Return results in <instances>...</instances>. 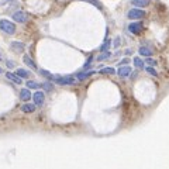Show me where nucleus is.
<instances>
[{
	"label": "nucleus",
	"instance_id": "f257e3e1",
	"mask_svg": "<svg viewBox=\"0 0 169 169\" xmlns=\"http://www.w3.org/2000/svg\"><path fill=\"white\" fill-rule=\"evenodd\" d=\"M0 30L6 34H9V35H13L14 32H16V26H14V23H11L10 20H0Z\"/></svg>",
	"mask_w": 169,
	"mask_h": 169
},
{
	"label": "nucleus",
	"instance_id": "f03ea898",
	"mask_svg": "<svg viewBox=\"0 0 169 169\" xmlns=\"http://www.w3.org/2000/svg\"><path fill=\"white\" fill-rule=\"evenodd\" d=\"M52 80H55L58 84H73L76 83V79L73 76H55L54 75Z\"/></svg>",
	"mask_w": 169,
	"mask_h": 169
},
{
	"label": "nucleus",
	"instance_id": "7ed1b4c3",
	"mask_svg": "<svg viewBox=\"0 0 169 169\" xmlns=\"http://www.w3.org/2000/svg\"><path fill=\"white\" fill-rule=\"evenodd\" d=\"M144 16H145V11L141 10L140 7H135V9L130 10L128 11V14H127V17L131 18V20H140V18H143Z\"/></svg>",
	"mask_w": 169,
	"mask_h": 169
},
{
	"label": "nucleus",
	"instance_id": "20e7f679",
	"mask_svg": "<svg viewBox=\"0 0 169 169\" xmlns=\"http://www.w3.org/2000/svg\"><path fill=\"white\" fill-rule=\"evenodd\" d=\"M11 18L16 21V23H20V24H24L27 20H28V16H27L24 11H14L13 14H11Z\"/></svg>",
	"mask_w": 169,
	"mask_h": 169
},
{
	"label": "nucleus",
	"instance_id": "39448f33",
	"mask_svg": "<svg viewBox=\"0 0 169 169\" xmlns=\"http://www.w3.org/2000/svg\"><path fill=\"white\" fill-rule=\"evenodd\" d=\"M31 97H32V100H34V104L35 106H42L44 104V101H45V95H44V92H41V90H37Z\"/></svg>",
	"mask_w": 169,
	"mask_h": 169
},
{
	"label": "nucleus",
	"instance_id": "423d86ee",
	"mask_svg": "<svg viewBox=\"0 0 169 169\" xmlns=\"http://www.w3.org/2000/svg\"><path fill=\"white\" fill-rule=\"evenodd\" d=\"M143 23H140V21H135V23H131L130 26H128V30L131 34H140V32L143 31Z\"/></svg>",
	"mask_w": 169,
	"mask_h": 169
},
{
	"label": "nucleus",
	"instance_id": "0eeeda50",
	"mask_svg": "<svg viewBox=\"0 0 169 169\" xmlns=\"http://www.w3.org/2000/svg\"><path fill=\"white\" fill-rule=\"evenodd\" d=\"M117 73H118L120 78H127L128 75L131 73V68H130V66H127V65H124V66L121 65V66L118 68V71H117Z\"/></svg>",
	"mask_w": 169,
	"mask_h": 169
},
{
	"label": "nucleus",
	"instance_id": "6e6552de",
	"mask_svg": "<svg viewBox=\"0 0 169 169\" xmlns=\"http://www.w3.org/2000/svg\"><path fill=\"white\" fill-rule=\"evenodd\" d=\"M6 78L9 80H11V82H14V83H17V84H21L23 83V79H21L20 76L17 73H11V72H7L6 73Z\"/></svg>",
	"mask_w": 169,
	"mask_h": 169
},
{
	"label": "nucleus",
	"instance_id": "1a4fd4ad",
	"mask_svg": "<svg viewBox=\"0 0 169 169\" xmlns=\"http://www.w3.org/2000/svg\"><path fill=\"white\" fill-rule=\"evenodd\" d=\"M31 92H30V89L28 87H26V89H21L20 90V99L23 101H28L30 99H31Z\"/></svg>",
	"mask_w": 169,
	"mask_h": 169
},
{
	"label": "nucleus",
	"instance_id": "9d476101",
	"mask_svg": "<svg viewBox=\"0 0 169 169\" xmlns=\"http://www.w3.org/2000/svg\"><path fill=\"white\" fill-rule=\"evenodd\" d=\"M10 47L13 51H16V52H23L24 51V48H26V45L23 44V42H18V41H13L10 44Z\"/></svg>",
	"mask_w": 169,
	"mask_h": 169
},
{
	"label": "nucleus",
	"instance_id": "9b49d317",
	"mask_svg": "<svg viewBox=\"0 0 169 169\" xmlns=\"http://www.w3.org/2000/svg\"><path fill=\"white\" fill-rule=\"evenodd\" d=\"M21 111H23V113H27V114H30V113H34V111H35V104L24 103V104L21 106Z\"/></svg>",
	"mask_w": 169,
	"mask_h": 169
},
{
	"label": "nucleus",
	"instance_id": "f8f14e48",
	"mask_svg": "<svg viewBox=\"0 0 169 169\" xmlns=\"http://www.w3.org/2000/svg\"><path fill=\"white\" fill-rule=\"evenodd\" d=\"M23 61H24V63H26L28 68L34 69V71H37V69H38V68H37V65H35V62H34V61H32V59L30 58L28 55H24V57H23Z\"/></svg>",
	"mask_w": 169,
	"mask_h": 169
},
{
	"label": "nucleus",
	"instance_id": "ddd939ff",
	"mask_svg": "<svg viewBox=\"0 0 169 169\" xmlns=\"http://www.w3.org/2000/svg\"><path fill=\"white\" fill-rule=\"evenodd\" d=\"M140 54L143 55V57H152V51L149 49L148 47H145V45H143V47H140Z\"/></svg>",
	"mask_w": 169,
	"mask_h": 169
},
{
	"label": "nucleus",
	"instance_id": "4468645a",
	"mask_svg": "<svg viewBox=\"0 0 169 169\" xmlns=\"http://www.w3.org/2000/svg\"><path fill=\"white\" fill-rule=\"evenodd\" d=\"M93 73H95L93 71H89V72H80V73L76 75V79H78V80H84L86 78H89V76H92Z\"/></svg>",
	"mask_w": 169,
	"mask_h": 169
},
{
	"label": "nucleus",
	"instance_id": "2eb2a0df",
	"mask_svg": "<svg viewBox=\"0 0 169 169\" xmlns=\"http://www.w3.org/2000/svg\"><path fill=\"white\" fill-rule=\"evenodd\" d=\"M149 3V0H131V4L135 7H145Z\"/></svg>",
	"mask_w": 169,
	"mask_h": 169
},
{
	"label": "nucleus",
	"instance_id": "dca6fc26",
	"mask_svg": "<svg viewBox=\"0 0 169 169\" xmlns=\"http://www.w3.org/2000/svg\"><path fill=\"white\" fill-rule=\"evenodd\" d=\"M18 76H20L21 79H26V78H30V72L27 71V69H17L16 72Z\"/></svg>",
	"mask_w": 169,
	"mask_h": 169
},
{
	"label": "nucleus",
	"instance_id": "f3484780",
	"mask_svg": "<svg viewBox=\"0 0 169 169\" xmlns=\"http://www.w3.org/2000/svg\"><path fill=\"white\" fill-rule=\"evenodd\" d=\"M132 62H134V66L138 69H143L144 68V61L141 58H138V57H135V58L132 59Z\"/></svg>",
	"mask_w": 169,
	"mask_h": 169
},
{
	"label": "nucleus",
	"instance_id": "a211bd4d",
	"mask_svg": "<svg viewBox=\"0 0 169 169\" xmlns=\"http://www.w3.org/2000/svg\"><path fill=\"white\" fill-rule=\"evenodd\" d=\"M27 87H28V89H40L41 84L37 83V82H34V80H28V82H27Z\"/></svg>",
	"mask_w": 169,
	"mask_h": 169
},
{
	"label": "nucleus",
	"instance_id": "6ab92c4d",
	"mask_svg": "<svg viewBox=\"0 0 169 169\" xmlns=\"http://www.w3.org/2000/svg\"><path fill=\"white\" fill-rule=\"evenodd\" d=\"M100 73L114 75V73H116V71H114V68H111V66H106V68H101L100 69Z\"/></svg>",
	"mask_w": 169,
	"mask_h": 169
},
{
	"label": "nucleus",
	"instance_id": "aec40b11",
	"mask_svg": "<svg viewBox=\"0 0 169 169\" xmlns=\"http://www.w3.org/2000/svg\"><path fill=\"white\" fill-rule=\"evenodd\" d=\"M41 86L44 87V90H47V92H52L54 90V84L51 83V82H44Z\"/></svg>",
	"mask_w": 169,
	"mask_h": 169
},
{
	"label": "nucleus",
	"instance_id": "412c9836",
	"mask_svg": "<svg viewBox=\"0 0 169 169\" xmlns=\"http://www.w3.org/2000/svg\"><path fill=\"white\" fill-rule=\"evenodd\" d=\"M110 44H111L110 40H106V42H104V44H103V45L100 47V51H101V52H104V51H107V49H109V47H110Z\"/></svg>",
	"mask_w": 169,
	"mask_h": 169
},
{
	"label": "nucleus",
	"instance_id": "4be33fe9",
	"mask_svg": "<svg viewBox=\"0 0 169 169\" xmlns=\"http://www.w3.org/2000/svg\"><path fill=\"white\" fill-rule=\"evenodd\" d=\"M107 58H110V52L104 51V52H101V54H100V57L97 58V61H104V59H107Z\"/></svg>",
	"mask_w": 169,
	"mask_h": 169
},
{
	"label": "nucleus",
	"instance_id": "5701e85b",
	"mask_svg": "<svg viewBox=\"0 0 169 169\" xmlns=\"http://www.w3.org/2000/svg\"><path fill=\"white\" fill-rule=\"evenodd\" d=\"M40 72H41V75H42V76H45V78H48V79H51V80H52L54 75H52V73H49L48 71H44V69H41Z\"/></svg>",
	"mask_w": 169,
	"mask_h": 169
},
{
	"label": "nucleus",
	"instance_id": "b1692460",
	"mask_svg": "<svg viewBox=\"0 0 169 169\" xmlns=\"http://www.w3.org/2000/svg\"><path fill=\"white\" fill-rule=\"evenodd\" d=\"M145 71H147L149 75H152V76H157V75H158V72H157V71H155L152 66H147V68H145Z\"/></svg>",
	"mask_w": 169,
	"mask_h": 169
},
{
	"label": "nucleus",
	"instance_id": "393cba45",
	"mask_svg": "<svg viewBox=\"0 0 169 169\" xmlns=\"http://www.w3.org/2000/svg\"><path fill=\"white\" fill-rule=\"evenodd\" d=\"M87 1H89V3H92V4H95L96 7H99V9H101V6L99 4V1H97V0H87Z\"/></svg>",
	"mask_w": 169,
	"mask_h": 169
},
{
	"label": "nucleus",
	"instance_id": "a878e982",
	"mask_svg": "<svg viewBox=\"0 0 169 169\" xmlns=\"http://www.w3.org/2000/svg\"><path fill=\"white\" fill-rule=\"evenodd\" d=\"M6 65H7L9 68H14V62H13V61H6Z\"/></svg>",
	"mask_w": 169,
	"mask_h": 169
},
{
	"label": "nucleus",
	"instance_id": "bb28decb",
	"mask_svg": "<svg viewBox=\"0 0 169 169\" xmlns=\"http://www.w3.org/2000/svg\"><path fill=\"white\" fill-rule=\"evenodd\" d=\"M118 45H120V38H116V40H114V47H118Z\"/></svg>",
	"mask_w": 169,
	"mask_h": 169
},
{
	"label": "nucleus",
	"instance_id": "cd10ccee",
	"mask_svg": "<svg viewBox=\"0 0 169 169\" xmlns=\"http://www.w3.org/2000/svg\"><path fill=\"white\" fill-rule=\"evenodd\" d=\"M147 61H148V62H149V63H151V65H155V63H157V62H155V61H154L152 58H151V57H148V59H147Z\"/></svg>",
	"mask_w": 169,
	"mask_h": 169
},
{
	"label": "nucleus",
	"instance_id": "c85d7f7f",
	"mask_svg": "<svg viewBox=\"0 0 169 169\" xmlns=\"http://www.w3.org/2000/svg\"><path fill=\"white\" fill-rule=\"evenodd\" d=\"M127 63H128V59H123V61H121V62H120V65H127Z\"/></svg>",
	"mask_w": 169,
	"mask_h": 169
},
{
	"label": "nucleus",
	"instance_id": "c756f323",
	"mask_svg": "<svg viewBox=\"0 0 169 169\" xmlns=\"http://www.w3.org/2000/svg\"><path fill=\"white\" fill-rule=\"evenodd\" d=\"M1 59H3V57H1V54H0V61H1Z\"/></svg>",
	"mask_w": 169,
	"mask_h": 169
},
{
	"label": "nucleus",
	"instance_id": "7c9ffc66",
	"mask_svg": "<svg viewBox=\"0 0 169 169\" xmlns=\"http://www.w3.org/2000/svg\"><path fill=\"white\" fill-rule=\"evenodd\" d=\"M1 72H3V69H1V68H0V73H1Z\"/></svg>",
	"mask_w": 169,
	"mask_h": 169
}]
</instances>
